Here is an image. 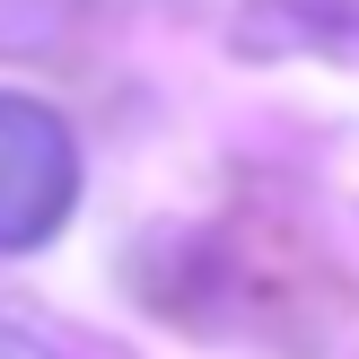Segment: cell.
Instances as JSON below:
<instances>
[{"label":"cell","mask_w":359,"mask_h":359,"mask_svg":"<svg viewBox=\"0 0 359 359\" xmlns=\"http://www.w3.org/2000/svg\"><path fill=\"white\" fill-rule=\"evenodd\" d=\"M79 202V140L53 105L0 88V255H35L62 237Z\"/></svg>","instance_id":"1"},{"label":"cell","mask_w":359,"mask_h":359,"mask_svg":"<svg viewBox=\"0 0 359 359\" xmlns=\"http://www.w3.org/2000/svg\"><path fill=\"white\" fill-rule=\"evenodd\" d=\"M272 9H290L316 35H359V0H272Z\"/></svg>","instance_id":"2"},{"label":"cell","mask_w":359,"mask_h":359,"mask_svg":"<svg viewBox=\"0 0 359 359\" xmlns=\"http://www.w3.org/2000/svg\"><path fill=\"white\" fill-rule=\"evenodd\" d=\"M0 359H53L35 333H18V325H0Z\"/></svg>","instance_id":"3"}]
</instances>
